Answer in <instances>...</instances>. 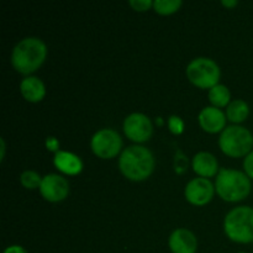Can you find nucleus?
I'll return each mask as SVG.
<instances>
[{
	"label": "nucleus",
	"mask_w": 253,
	"mask_h": 253,
	"mask_svg": "<svg viewBox=\"0 0 253 253\" xmlns=\"http://www.w3.org/2000/svg\"><path fill=\"white\" fill-rule=\"evenodd\" d=\"M119 167L126 178L140 182L152 174L155 169V157L148 148L133 145L123 151L119 160Z\"/></svg>",
	"instance_id": "f257e3e1"
},
{
	"label": "nucleus",
	"mask_w": 253,
	"mask_h": 253,
	"mask_svg": "<svg viewBox=\"0 0 253 253\" xmlns=\"http://www.w3.org/2000/svg\"><path fill=\"white\" fill-rule=\"evenodd\" d=\"M47 56L46 44L37 37H26L15 46L11 54L14 68L21 74H30L40 68Z\"/></svg>",
	"instance_id": "f03ea898"
},
{
	"label": "nucleus",
	"mask_w": 253,
	"mask_h": 253,
	"mask_svg": "<svg viewBox=\"0 0 253 253\" xmlns=\"http://www.w3.org/2000/svg\"><path fill=\"white\" fill-rule=\"evenodd\" d=\"M251 179L244 172L235 169L219 170L215 183L217 194L225 202H240L247 198L251 193Z\"/></svg>",
	"instance_id": "7ed1b4c3"
},
{
	"label": "nucleus",
	"mask_w": 253,
	"mask_h": 253,
	"mask_svg": "<svg viewBox=\"0 0 253 253\" xmlns=\"http://www.w3.org/2000/svg\"><path fill=\"white\" fill-rule=\"evenodd\" d=\"M225 234L237 244L253 242V208L237 207L225 217Z\"/></svg>",
	"instance_id": "20e7f679"
},
{
	"label": "nucleus",
	"mask_w": 253,
	"mask_h": 253,
	"mask_svg": "<svg viewBox=\"0 0 253 253\" xmlns=\"http://www.w3.org/2000/svg\"><path fill=\"white\" fill-rule=\"evenodd\" d=\"M219 146L222 152L230 157H244L252 152L253 136L244 126H227L220 135Z\"/></svg>",
	"instance_id": "39448f33"
},
{
	"label": "nucleus",
	"mask_w": 253,
	"mask_h": 253,
	"mask_svg": "<svg viewBox=\"0 0 253 253\" xmlns=\"http://www.w3.org/2000/svg\"><path fill=\"white\" fill-rule=\"evenodd\" d=\"M187 77L198 88L211 89L219 84L220 68L212 59L199 57L188 64Z\"/></svg>",
	"instance_id": "423d86ee"
},
{
	"label": "nucleus",
	"mask_w": 253,
	"mask_h": 253,
	"mask_svg": "<svg viewBox=\"0 0 253 253\" xmlns=\"http://www.w3.org/2000/svg\"><path fill=\"white\" fill-rule=\"evenodd\" d=\"M90 146L98 157L109 160L119 155L123 147V140L119 132L113 128H103L93 136Z\"/></svg>",
	"instance_id": "0eeeda50"
},
{
	"label": "nucleus",
	"mask_w": 253,
	"mask_h": 253,
	"mask_svg": "<svg viewBox=\"0 0 253 253\" xmlns=\"http://www.w3.org/2000/svg\"><path fill=\"white\" fill-rule=\"evenodd\" d=\"M124 131L130 140L141 143L150 140L153 132V126L145 114L133 113L124 121Z\"/></svg>",
	"instance_id": "6e6552de"
},
{
	"label": "nucleus",
	"mask_w": 253,
	"mask_h": 253,
	"mask_svg": "<svg viewBox=\"0 0 253 253\" xmlns=\"http://www.w3.org/2000/svg\"><path fill=\"white\" fill-rule=\"evenodd\" d=\"M215 188L208 178H195L185 187V198L193 205L208 204L214 197Z\"/></svg>",
	"instance_id": "1a4fd4ad"
},
{
	"label": "nucleus",
	"mask_w": 253,
	"mask_h": 253,
	"mask_svg": "<svg viewBox=\"0 0 253 253\" xmlns=\"http://www.w3.org/2000/svg\"><path fill=\"white\" fill-rule=\"evenodd\" d=\"M40 192H41L42 197L48 202H61V200L66 199L68 195L69 184L62 175L47 174L46 177L42 178Z\"/></svg>",
	"instance_id": "9d476101"
},
{
	"label": "nucleus",
	"mask_w": 253,
	"mask_h": 253,
	"mask_svg": "<svg viewBox=\"0 0 253 253\" xmlns=\"http://www.w3.org/2000/svg\"><path fill=\"white\" fill-rule=\"evenodd\" d=\"M168 244L173 253H195L198 249L197 237L187 229H178L173 231Z\"/></svg>",
	"instance_id": "9b49d317"
},
{
	"label": "nucleus",
	"mask_w": 253,
	"mask_h": 253,
	"mask_svg": "<svg viewBox=\"0 0 253 253\" xmlns=\"http://www.w3.org/2000/svg\"><path fill=\"white\" fill-rule=\"evenodd\" d=\"M199 124L207 132L216 133L225 130L226 115L215 106H208L199 114Z\"/></svg>",
	"instance_id": "f8f14e48"
},
{
	"label": "nucleus",
	"mask_w": 253,
	"mask_h": 253,
	"mask_svg": "<svg viewBox=\"0 0 253 253\" xmlns=\"http://www.w3.org/2000/svg\"><path fill=\"white\" fill-rule=\"evenodd\" d=\"M193 168L203 178L214 177L219 170V163L215 156L209 152H199L193 158Z\"/></svg>",
	"instance_id": "ddd939ff"
},
{
	"label": "nucleus",
	"mask_w": 253,
	"mask_h": 253,
	"mask_svg": "<svg viewBox=\"0 0 253 253\" xmlns=\"http://www.w3.org/2000/svg\"><path fill=\"white\" fill-rule=\"evenodd\" d=\"M53 162L54 166L61 172L69 175L78 174V173L82 172V168H83V163H82L81 158L74 155V153L66 152V151H58V152H56Z\"/></svg>",
	"instance_id": "4468645a"
},
{
	"label": "nucleus",
	"mask_w": 253,
	"mask_h": 253,
	"mask_svg": "<svg viewBox=\"0 0 253 253\" xmlns=\"http://www.w3.org/2000/svg\"><path fill=\"white\" fill-rule=\"evenodd\" d=\"M20 90H21L24 98L31 103L41 101L46 94L43 82L37 77H27V78L22 79L21 84H20Z\"/></svg>",
	"instance_id": "2eb2a0df"
},
{
	"label": "nucleus",
	"mask_w": 253,
	"mask_h": 253,
	"mask_svg": "<svg viewBox=\"0 0 253 253\" xmlns=\"http://www.w3.org/2000/svg\"><path fill=\"white\" fill-rule=\"evenodd\" d=\"M250 114V108L249 104L246 101L241 100V99H237V100H234L232 103H230L227 105L226 110V116L227 120H230L234 124H240L244 123L247 119Z\"/></svg>",
	"instance_id": "dca6fc26"
},
{
	"label": "nucleus",
	"mask_w": 253,
	"mask_h": 253,
	"mask_svg": "<svg viewBox=\"0 0 253 253\" xmlns=\"http://www.w3.org/2000/svg\"><path fill=\"white\" fill-rule=\"evenodd\" d=\"M230 90L227 86L217 84L209 90V100L215 108H224L230 101Z\"/></svg>",
	"instance_id": "f3484780"
},
{
	"label": "nucleus",
	"mask_w": 253,
	"mask_h": 253,
	"mask_svg": "<svg viewBox=\"0 0 253 253\" xmlns=\"http://www.w3.org/2000/svg\"><path fill=\"white\" fill-rule=\"evenodd\" d=\"M182 5L180 0H155L153 7L158 14L169 15L177 11Z\"/></svg>",
	"instance_id": "a211bd4d"
},
{
	"label": "nucleus",
	"mask_w": 253,
	"mask_h": 253,
	"mask_svg": "<svg viewBox=\"0 0 253 253\" xmlns=\"http://www.w3.org/2000/svg\"><path fill=\"white\" fill-rule=\"evenodd\" d=\"M20 180H21V184L24 185L27 189H36V188H40L42 183V178L40 177L39 173L34 172V170H26L21 174L20 177Z\"/></svg>",
	"instance_id": "6ab92c4d"
},
{
	"label": "nucleus",
	"mask_w": 253,
	"mask_h": 253,
	"mask_svg": "<svg viewBox=\"0 0 253 253\" xmlns=\"http://www.w3.org/2000/svg\"><path fill=\"white\" fill-rule=\"evenodd\" d=\"M168 125H169L170 131L173 133H182L183 128H184V124H183L182 119L179 116H170Z\"/></svg>",
	"instance_id": "aec40b11"
},
{
	"label": "nucleus",
	"mask_w": 253,
	"mask_h": 253,
	"mask_svg": "<svg viewBox=\"0 0 253 253\" xmlns=\"http://www.w3.org/2000/svg\"><path fill=\"white\" fill-rule=\"evenodd\" d=\"M130 5L137 11H146L153 6V2L151 0H131Z\"/></svg>",
	"instance_id": "412c9836"
},
{
	"label": "nucleus",
	"mask_w": 253,
	"mask_h": 253,
	"mask_svg": "<svg viewBox=\"0 0 253 253\" xmlns=\"http://www.w3.org/2000/svg\"><path fill=\"white\" fill-rule=\"evenodd\" d=\"M244 168L246 174L249 175L250 179H253V151L246 156L244 161Z\"/></svg>",
	"instance_id": "4be33fe9"
},
{
	"label": "nucleus",
	"mask_w": 253,
	"mask_h": 253,
	"mask_svg": "<svg viewBox=\"0 0 253 253\" xmlns=\"http://www.w3.org/2000/svg\"><path fill=\"white\" fill-rule=\"evenodd\" d=\"M47 147L51 151H57V148H58V141L54 137H48L47 138ZM57 152H58V151H57Z\"/></svg>",
	"instance_id": "5701e85b"
},
{
	"label": "nucleus",
	"mask_w": 253,
	"mask_h": 253,
	"mask_svg": "<svg viewBox=\"0 0 253 253\" xmlns=\"http://www.w3.org/2000/svg\"><path fill=\"white\" fill-rule=\"evenodd\" d=\"M2 253H27V251L20 246H10Z\"/></svg>",
	"instance_id": "b1692460"
},
{
	"label": "nucleus",
	"mask_w": 253,
	"mask_h": 253,
	"mask_svg": "<svg viewBox=\"0 0 253 253\" xmlns=\"http://www.w3.org/2000/svg\"><path fill=\"white\" fill-rule=\"evenodd\" d=\"M222 5H225V6H227V7H232V6H235V5H237V1L236 0H232V1H229V0H224V1H222Z\"/></svg>",
	"instance_id": "393cba45"
},
{
	"label": "nucleus",
	"mask_w": 253,
	"mask_h": 253,
	"mask_svg": "<svg viewBox=\"0 0 253 253\" xmlns=\"http://www.w3.org/2000/svg\"><path fill=\"white\" fill-rule=\"evenodd\" d=\"M0 142H1V160L2 157H4V153H5V143H4V140H0Z\"/></svg>",
	"instance_id": "a878e982"
},
{
	"label": "nucleus",
	"mask_w": 253,
	"mask_h": 253,
	"mask_svg": "<svg viewBox=\"0 0 253 253\" xmlns=\"http://www.w3.org/2000/svg\"><path fill=\"white\" fill-rule=\"evenodd\" d=\"M239 253H246V252H239Z\"/></svg>",
	"instance_id": "bb28decb"
}]
</instances>
